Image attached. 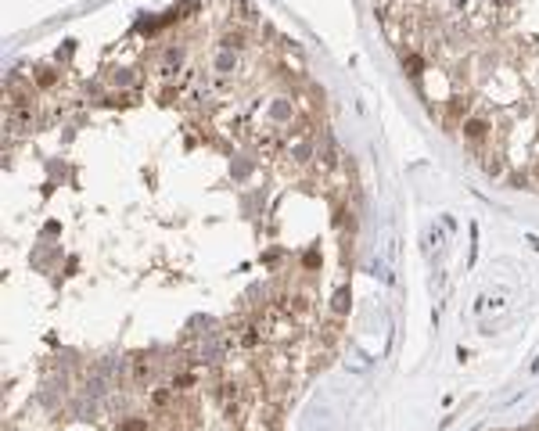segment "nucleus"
<instances>
[{
    "instance_id": "1",
    "label": "nucleus",
    "mask_w": 539,
    "mask_h": 431,
    "mask_svg": "<svg viewBox=\"0 0 539 431\" xmlns=\"http://www.w3.org/2000/svg\"><path fill=\"white\" fill-rule=\"evenodd\" d=\"M485 133H489V123H485V119H468V123H464V137H468V140H485Z\"/></svg>"
}]
</instances>
